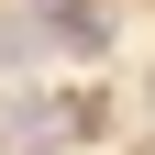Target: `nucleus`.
<instances>
[{
	"mask_svg": "<svg viewBox=\"0 0 155 155\" xmlns=\"http://www.w3.org/2000/svg\"><path fill=\"white\" fill-rule=\"evenodd\" d=\"M33 55H45V22L33 11H0V78H22Z\"/></svg>",
	"mask_w": 155,
	"mask_h": 155,
	"instance_id": "nucleus-1",
	"label": "nucleus"
}]
</instances>
